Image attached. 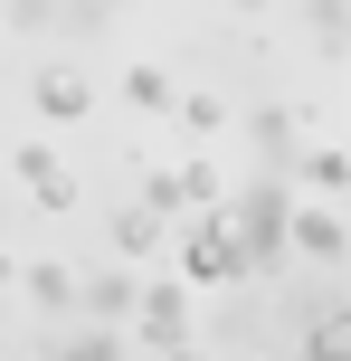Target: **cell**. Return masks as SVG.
I'll return each instance as SVG.
<instances>
[{"instance_id": "277c9868", "label": "cell", "mask_w": 351, "mask_h": 361, "mask_svg": "<svg viewBox=\"0 0 351 361\" xmlns=\"http://www.w3.org/2000/svg\"><path fill=\"white\" fill-rule=\"evenodd\" d=\"M133 295H143V276L114 257V267H95V276H76V305H86V324H133Z\"/></svg>"}, {"instance_id": "8fae6325", "label": "cell", "mask_w": 351, "mask_h": 361, "mask_svg": "<svg viewBox=\"0 0 351 361\" xmlns=\"http://www.w3.org/2000/svg\"><path fill=\"white\" fill-rule=\"evenodd\" d=\"M19 286H29V305H38V314H67V305H76V267H57V257L19 267Z\"/></svg>"}, {"instance_id": "5b68a950", "label": "cell", "mask_w": 351, "mask_h": 361, "mask_svg": "<svg viewBox=\"0 0 351 361\" xmlns=\"http://www.w3.org/2000/svg\"><path fill=\"white\" fill-rule=\"evenodd\" d=\"M133 333H143L152 352L190 343V286H143V295H133Z\"/></svg>"}, {"instance_id": "9c48e42d", "label": "cell", "mask_w": 351, "mask_h": 361, "mask_svg": "<svg viewBox=\"0 0 351 361\" xmlns=\"http://www.w3.org/2000/svg\"><path fill=\"white\" fill-rule=\"evenodd\" d=\"M171 180H181V209H190V219H209V209H228V171L209 162V152H200V162H181Z\"/></svg>"}, {"instance_id": "3957f363", "label": "cell", "mask_w": 351, "mask_h": 361, "mask_svg": "<svg viewBox=\"0 0 351 361\" xmlns=\"http://www.w3.org/2000/svg\"><path fill=\"white\" fill-rule=\"evenodd\" d=\"M10 171L29 180V200H38L48 219H67V209H76V171L57 162V143H48V133H38V143H19V152H10Z\"/></svg>"}, {"instance_id": "52a82bcc", "label": "cell", "mask_w": 351, "mask_h": 361, "mask_svg": "<svg viewBox=\"0 0 351 361\" xmlns=\"http://www.w3.org/2000/svg\"><path fill=\"white\" fill-rule=\"evenodd\" d=\"M29 95H38V114H48V124H76V114L95 105V76L57 57V67H38V86H29Z\"/></svg>"}, {"instance_id": "ba28073f", "label": "cell", "mask_w": 351, "mask_h": 361, "mask_svg": "<svg viewBox=\"0 0 351 361\" xmlns=\"http://www.w3.org/2000/svg\"><path fill=\"white\" fill-rule=\"evenodd\" d=\"M162 238H171V219H162V209H143V200L114 219V257H124V267H133V257H162Z\"/></svg>"}, {"instance_id": "ffe728a7", "label": "cell", "mask_w": 351, "mask_h": 361, "mask_svg": "<svg viewBox=\"0 0 351 361\" xmlns=\"http://www.w3.org/2000/svg\"><path fill=\"white\" fill-rule=\"evenodd\" d=\"M238 10H266V0H238Z\"/></svg>"}, {"instance_id": "9a60e30c", "label": "cell", "mask_w": 351, "mask_h": 361, "mask_svg": "<svg viewBox=\"0 0 351 361\" xmlns=\"http://www.w3.org/2000/svg\"><path fill=\"white\" fill-rule=\"evenodd\" d=\"M295 361H342V324H333V314H323V324L295 343Z\"/></svg>"}, {"instance_id": "7c38bea8", "label": "cell", "mask_w": 351, "mask_h": 361, "mask_svg": "<svg viewBox=\"0 0 351 361\" xmlns=\"http://www.w3.org/2000/svg\"><path fill=\"white\" fill-rule=\"evenodd\" d=\"M304 180H314V200H342L351 190V152L342 143H314V152H304Z\"/></svg>"}, {"instance_id": "44dd1931", "label": "cell", "mask_w": 351, "mask_h": 361, "mask_svg": "<svg viewBox=\"0 0 351 361\" xmlns=\"http://www.w3.org/2000/svg\"><path fill=\"white\" fill-rule=\"evenodd\" d=\"M0 333H10V324H0Z\"/></svg>"}, {"instance_id": "4fadbf2b", "label": "cell", "mask_w": 351, "mask_h": 361, "mask_svg": "<svg viewBox=\"0 0 351 361\" xmlns=\"http://www.w3.org/2000/svg\"><path fill=\"white\" fill-rule=\"evenodd\" d=\"M0 19H10L19 38H48L57 29V0H0Z\"/></svg>"}, {"instance_id": "7a4b0ae2", "label": "cell", "mask_w": 351, "mask_h": 361, "mask_svg": "<svg viewBox=\"0 0 351 361\" xmlns=\"http://www.w3.org/2000/svg\"><path fill=\"white\" fill-rule=\"evenodd\" d=\"M181 276H190V286H247V257H238V238H228L219 209L190 219V238H181Z\"/></svg>"}, {"instance_id": "8992f818", "label": "cell", "mask_w": 351, "mask_h": 361, "mask_svg": "<svg viewBox=\"0 0 351 361\" xmlns=\"http://www.w3.org/2000/svg\"><path fill=\"white\" fill-rule=\"evenodd\" d=\"M285 257H314V267H342V209H333V200H314V209L295 200V219H285Z\"/></svg>"}, {"instance_id": "6da1fadb", "label": "cell", "mask_w": 351, "mask_h": 361, "mask_svg": "<svg viewBox=\"0 0 351 361\" xmlns=\"http://www.w3.org/2000/svg\"><path fill=\"white\" fill-rule=\"evenodd\" d=\"M219 219H228V238H238V257H247V286L285 267V219H295V190H285L276 171H266V180H247V190H238V209H219Z\"/></svg>"}, {"instance_id": "5bb4252c", "label": "cell", "mask_w": 351, "mask_h": 361, "mask_svg": "<svg viewBox=\"0 0 351 361\" xmlns=\"http://www.w3.org/2000/svg\"><path fill=\"white\" fill-rule=\"evenodd\" d=\"M257 143L285 162V152H295V105H257Z\"/></svg>"}, {"instance_id": "30bf717a", "label": "cell", "mask_w": 351, "mask_h": 361, "mask_svg": "<svg viewBox=\"0 0 351 361\" xmlns=\"http://www.w3.org/2000/svg\"><path fill=\"white\" fill-rule=\"evenodd\" d=\"M124 95H133L143 114H171V105H181V86H171L162 57H133V67H124Z\"/></svg>"}, {"instance_id": "2e32d148", "label": "cell", "mask_w": 351, "mask_h": 361, "mask_svg": "<svg viewBox=\"0 0 351 361\" xmlns=\"http://www.w3.org/2000/svg\"><path fill=\"white\" fill-rule=\"evenodd\" d=\"M181 124H190V133H219L228 114H219V95H181Z\"/></svg>"}, {"instance_id": "ac0fdd59", "label": "cell", "mask_w": 351, "mask_h": 361, "mask_svg": "<svg viewBox=\"0 0 351 361\" xmlns=\"http://www.w3.org/2000/svg\"><path fill=\"white\" fill-rule=\"evenodd\" d=\"M162 361H219V352H209V343H200V333H190V343H171Z\"/></svg>"}, {"instance_id": "e0dca14e", "label": "cell", "mask_w": 351, "mask_h": 361, "mask_svg": "<svg viewBox=\"0 0 351 361\" xmlns=\"http://www.w3.org/2000/svg\"><path fill=\"white\" fill-rule=\"evenodd\" d=\"M143 209H162V219H181V180H171V171H152V180H143Z\"/></svg>"}, {"instance_id": "d6986e66", "label": "cell", "mask_w": 351, "mask_h": 361, "mask_svg": "<svg viewBox=\"0 0 351 361\" xmlns=\"http://www.w3.org/2000/svg\"><path fill=\"white\" fill-rule=\"evenodd\" d=\"M0 286H19V257H10V247H0Z\"/></svg>"}]
</instances>
